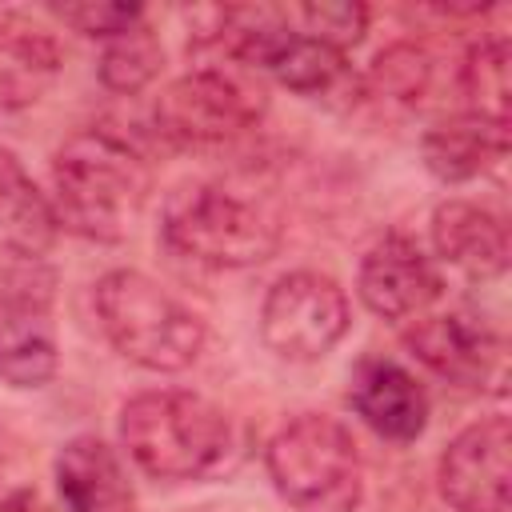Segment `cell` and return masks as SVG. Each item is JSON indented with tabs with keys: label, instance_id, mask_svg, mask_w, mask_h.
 <instances>
[{
	"label": "cell",
	"instance_id": "1",
	"mask_svg": "<svg viewBox=\"0 0 512 512\" xmlns=\"http://www.w3.org/2000/svg\"><path fill=\"white\" fill-rule=\"evenodd\" d=\"M52 184L60 224L88 240L116 244L132 232L148 200L152 172L128 140L112 136L108 128H84L60 144Z\"/></svg>",
	"mask_w": 512,
	"mask_h": 512
},
{
	"label": "cell",
	"instance_id": "2",
	"mask_svg": "<svg viewBox=\"0 0 512 512\" xmlns=\"http://www.w3.org/2000/svg\"><path fill=\"white\" fill-rule=\"evenodd\" d=\"M164 244L196 264L248 268L280 248V212L260 196H240L228 184H180L164 200Z\"/></svg>",
	"mask_w": 512,
	"mask_h": 512
},
{
	"label": "cell",
	"instance_id": "3",
	"mask_svg": "<svg viewBox=\"0 0 512 512\" xmlns=\"http://www.w3.org/2000/svg\"><path fill=\"white\" fill-rule=\"evenodd\" d=\"M228 436V416L196 392H140L120 408V440L136 468L156 480H192L212 472L228 452Z\"/></svg>",
	"mask_w": 512,
	"mask_h": 512
},
{
	"label": "cell",
	"instance_id": "4",
	"mask_svg": "<svg viewBox=\"0 0 512 512\" xmlns=\"http://www.w3.org/2000/svg\"><path fill=\"white\" fill-rule=\"evenodd\" d=\"M96 316L120 356L148 372H180L204 348V324L172 292L132 268H116L96 284Z\"/></svg>",
	"mask_w": 512,
	"mask_h": 512
},
{
	"label": "cell",
	"instance_id": "5",
	"mask_svg": "<svg viewBox=\"0 0 512 512\" xmlns=\"http://www.w3.org/2000/svg\"><path fill=\"white\" fill-rule=\"evenodd\" d=\"M268 476L296 512H356L364 484L352 432L320 412L288 420L268 440Z\"/></svg>",
	"mask_w": 512,
	"mask_h": 512
},
{
	"label": "cell",
	"instance_id": "6",
	"mask_svg": "<svg viewBox=\"0 0 512 512\" xmlns=\"http://www.w3.org/2000/svg\"><path fill=\"white\" fill-rule=\"evenodd\" d=\"M348 296L332 276L288 272L260 308V336L284 360H320L348 332Z\"/></svg>",
	"mask_w": 512,
	"mask_h": 512
},
{
	"label": "cell",
	"instance_id": "7",
	"mask_svg": "<svg viewBox=\"0 0 512 512\" xmlns=\"http://www.w3.org/2000/svg\"><path fill=\"white\" fill-rule=\"evenodd\" d=\"M264 92L220 68H196L172 80L156 100V128L176 144H220L256 128Z\"/></svg>",
	"mask_w": 512,
	"mask_h": 512
},
{
	"label": "cell",
	"instance_id": "8",
	"mask_svg": "<svg viewBox=\"0 0 512 512\" xmlns=\"http://www.w3.org/2000/svg\"><path fill=\"white\" fill-rule=\"evenodd\" d=\"M512 480V428L504 416L468 424L440 456V496L456 512H504Z\"/></svg>",
	"mask_w": 512,
	"mask_h": 512
},
{
	"label": "cell",
	"instance_id": "9",
	"mask_svg": "<svg viewBox=\"0 0 512 512\" xmlns=\"http://www.w3.org/2000/svg\"><path fill=\"white\" fill-rule=\"evenodd\" d=\"M440 296V276L416 240L392 232L360 260V300L384 320H408Z\"/></svg>",
	"mask_w": 512,
	"mask_h": 512
},
{
	"label": "cell",
	"instance_id": "10",
	"mask_svg": "<svg viewBox=\"0 0 512 512\" xmlns=\"http://www.w3.org/2000/svg\"><path fill=\"white\" fill-rule=\"evenodd\" d=\"M404 344L420 364L460 388H480L500 364V340L492 336V328L464 312L424 316L404 332Z\"/></svg>",
	"mask_w": 512,
	"mask_h": 512
},
{
	"label": "cell",
	"instance_id": "11",
	"mask_svg": "<svg viewBox=\"0 0 512 512\" xmlns=\"http://www.w3.org/2000/svg\"><path fill=\"white\" fill-rule=\"evenodd\" d=\"M56 372V336L48 320V288L28 284L0 292V380L12 388H40Z\"/></svg>",
	"mask_w": 512,
	"mask_h": 512
},
{
	"label": "cell",
	"instance_id": "12",
	"mask_svg": "<svg viewBox=\"0 0 512 512\" xmlns=\"http://www.w3.org/2000/svg\"><path fill=\"white\" fill-rule=\"evenodd\" d=\"M352 408L384 440H416L428 424V392L396 360H360L352 372Z\"/></svg>",
	"mask_w": 512,
	"mask_h": 512
},
{
	"label": "cell",
	"instance_id": "13",
	"mask_svg": "<svg viewBox=\"0 0 512 512\" xmlns=\"http://www.w3.org/2000/svg\"><path fill=\"white\" fill-rule=\"evenodd\" d=\"M432 244L440 260L468 272L472 280H492L508 268L504 220L472 200H444L432 212Z\"/></svg>",
	"mask_w": 512,
	"mask_h": 512
},
{
	"label": "cell",
	"instance_id": "14",
	"mask_svg": "<svg viewBox=\"0 0 512 512\" xmlns=\"http://www.w3.org/2000/svg\"><path fill=\"white\" fill-rule=\"evenodd\" d=\"M64 512H132V488L116 452L100 436H76L56 456Z\"/></svg>",
	"mask_w": 512,
	"mask_h": 512
},
{
	"label": "cell",
	"instance_id": "15",
	"mask_svg": "<svg viewBox=\"0 0 512 512\" xmlns=\"http://www.w3.org/2000/svg\"><path fill=\"white\" fill-rule=\"evenodd\" d=\"M60 44L40 24L20 16L0 20V108L16 112L36 104L60 76Z\"/></svg>",
	"mask_w": 512,
	"mask_h": 512
},
{
	"label": "cell",
	"instance_id": "16",
	"mask_svg": "<svg viewBox=\"0 0 512 512\" xmlns=\"http://www.w3.org/2000/svg\"><path fill=\"white\" fill-rule=\"evenodd\" d=\"M420 152H424V164H428L432 176H440L448 184H460V180H472V176L488 172L496 160H504L508 124L464 112V116H452V120L436 124L424 136Z\"/></svg>",
	"mask_w": 512,
	"mask_h": 512
},
{
	"label": "cell",
	"instance_id": "17",
	"mask_svg": "<svg viewBox=\"0 0 512 512\" xmlns=\"http://www.w3.org/2000/svg\"><path fill=\"white\" fill-rule=\"evenodd\" d=\"M56 224H60L56 208L32 184V176L24 172L16 152L0 148V236H4V244L16 256L36 260V256H44L52 248Z\"/></svg>",
	"mask_w": 512,
	"mask_h": 512
},
{
	"label": "cell",
	"instance_id": "18",
	"mask_svg": "<svg viewBox=\"0 0 512 512\" xmlns=\"http://www.w3.org/2000/svg\"><path fill=\"white\" fill-rule=\"evenodd\" d=\"M284 88L300 92V96H320V92H332L344 76H348V64H344V52L296 32L284 16V32L276 36V44L268 48L264 64Z\"/></svg>",
	"mask_w": 512,
	"mask_h": 512
},
{
	"label": "cell",
	"instance_id": "19",
	"mask_svg": "<svg viewBox=\"0 0 512 512\" xmlns=\"http://www.w3.org/2000/svg\"><path fill=\"white\" fill-rule=\"evenodd\" d=\"M164 64V48L156 40V32L148 24H136L132 32L116 36L104 44L100 56V84L112 92H140L144 84L156 80Z\"/></svg>",
	"mask_w": 512,
	"mask_h": 512
},
{
	"label": "cell",
	"instance_id": "20",
	"mask_svg": "<svg viewBox=\"0 0 512 512\" xmlns=\"http://www.w3.org/2000/svg\"><path fill=\"white\" fill-rule=\"evenodd\" d=\"M460 84L476 116L508 124V40L504 36L480 40L464 60Z\"/></svg>",
	"mask_w": 512,
	"mask_h": 512
},
{
	"label": "cell",
	"instance_id": "21",
	"mask_svg": "<svg viewBox=\"0 0 512 512\" xmlns=\"http://www.w3.org/2000/svg\"><path fill=\"white\" fill-rule=\"evenodd\" d=\"M288 24L336 52H344L348 44H360L364 28H368V8L356 0H312V4H288L284 8Z\"/></svg>",
	"mask_w": 512,
	"mask_h": 512
},
{
	"label": "cell",
	"instance_id": "22",
	"mask_svg": "<svg viewBox=\"0 0 512 512\" xmlns=\"http://www.w3.org/2000/svg\"><path fill=\"white\" fill-rule=\"evenodd\" d=\"M428 72H432V64H428V56H424L420 48H412V44H392L388 52L376 56V64H372V84L380 88V96H392V100L412 104V100L424 96Z\"/></svg>",
	"mask_w": 512,
	"mask_h": 512
},
{
	"label": "cell",
	"instance_id": "23",
	"mask_svg": "<svg viewBox=\"0 0 512 512\" xmlns=\"http://www.w3.org/2000/svg\"><path fill=\"white\" fill-rule=\"evenodd\" d=\"M56 16L68 28L84 32V36H96V40H116V36L132 32L136 24H144V8L140 4H104V0L100 4L96 0H88V4H60Z\"/></svg>",
	"mask_w": 512,
	"mask_h": 512
}]
</instances>
